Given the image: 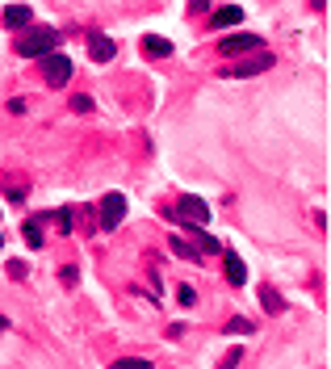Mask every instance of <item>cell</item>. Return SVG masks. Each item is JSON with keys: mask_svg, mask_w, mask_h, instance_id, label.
<instances>
[{"mask_svg": "<svg viewBox=\"0 0 331 369\" xmlns=\"http://www.w3.org/2000/svg\"><path fill=\"white\" fill-rule=\"evenodd\" d=\"M54 46H59V30H54V26H30V30H21V38H17V55H26V59H46V55H54Z\"/></svg>", "mask_w": 331, "mask_h": 369, "instance_id": "6da1fadb", "label": "cell"}, {"mask_svg": "<svg viewBox=\"0 0 331 369\" xmlns=\"http://www.w3.org/2000/svg\"><path fill=\"white\" fill-rule=\"evenodd\" d=\"M122 219H126V197L122 193H105V201H101V231H114Z\"/></svg>", "mask_w": 331, "mask_h": 369, "instance_id": "3957f363", "label": "cell"}, {"mask_svg": "<svg viewBox=\"0 0 331 369\" xmlns=\"http://www.w3.org/2000/svg\"><path fill=\"white\" fill-rule=\"evenodd\" d=\"M260 302H264L268 310H281V294H277V290H264V294H260Z\"/></svg>", "mask_w": 331, "mask_h": 369, "instance_id": "9a60e30c", "label": "cell"}, {"mask_svg": "<svg viewBox=\"0 0 331 369\" xmlns=\"http://www.w3.org/2000/svg\"><path fill=\"white\" fill-rule=\"evenodd\" d=\"M172 223H181V227H193V231H201V227L210 223V206H205V197L181 193V197H177V210H172Z\"/></svg>", "mask_w": 331, "mask_h": 369, "instance_id": "7a4b0ae2", "label": "cell"}, {"mask_svg": "<svg viewBox=\"0 0 331 369\" xmlns=\"http://www.w3.org/2000/svg\"><path fill=\"white\" fill-rule=\"evenodd\" d=\"M235 365H239V348H235V352H227V361L218 365V369H235Z\"/></svg>", "mask_w": 331, "mask_h": 369, "instance_id": "ac0fdd59", "label": "cell"}, {"mask_svg": "<svg viewBox=\"0 0 331 369\" xmlns=\"http://www.w3.org/2000/svg\"><path fill=\"white\" fill-rule=\"evenodd\" d=\"M42 239H46L42 227H38V223H26V243H30V248H42Z\"/></svg>", "mask_w": 331, "mask_h": 369, "instance_id": "4fadbf2b", "label": "cell"}, {"mask_svg": "<svg viewBox=\"0 0 331 369\" xmlns=\"http://www.w3.org/2000/svg\"><path fill=\"white\" fill-rule=\"evenodd\" d=\"M109 369H151V365H147L143 357H122V361H114Z\"/></svg>", "mask_w": 331, "mask_h": 369, "instance_id": "7c38bea8", "label": "cell"}, {"mask_svg": "<svg viewBox=\"0 0 331 369\" xmlns=\"http://www.w3.org/2000/svg\"><path fill=\"white\" fill-rule=\"evenodd\" d=\"M30 17H34V9L30 5H5V30H30Z\"/></svg>", "mask_w": 331, "mask_h": 369, "instance_id": "52a82bcc", "label": "cell"}, {"mask_svg": "<svg viewBox=\"0 0 331 369\" xmlns=\"http://www.w3.org/2000/svg\"><path fill=\"white\" fill-rule=\"evenodd\" d=\"M5 323H9V319H5V315H0V332H5Z\"/></svg>", "mask_w": 331, "mask_h": 369, "instance_id": "d6986e66", "label": "cell"}, {"mask_svg": "<svg viewBox=\"0 0 331 369\" xmlns=\"http://www.w3.org/2000/svg\"><path fill=\"white\" fill-rule=\"evenodd\" d=\"M88 50H92V59H97V63H109V59H114V50H118V46L109 42L105 34H92V38H88Z\"/></svg>", "mask_w": 331, "mask_h": 369, "instance_id": "30bf717a", "label": "cell"}, {"mask_svg": "<svg viewBox=\"0 0 331 369\" xmlns=\"http://www.w3.org/2000/svg\"><path fill=\"white\" fill-rule=\"evenodd\" d=\"M223 260H227V281L231 286H243L248 281V265L239 260V252H223Z\"/></svg>", "mask_w": 331, "mask_h": 369, "instance_id": "9c48e42d", "label": "cell"}, {"mask_svg": "<svg viewBox=\"0 0 331 369\" xmlns=\"http://www.w3.org/2000/svg\"><path fill=\"white\" fill-rule=\"evenodd\" d=\"M42 76H46V84H68L72 80V59L54 50V55L42 59Z\"/></svg>", "mask_w": 331, "mask_h": 369, "instance_id": "277c9868", "label": "cell"}, {"mask_svg": "<svg viewBox=\"0 0 331 369\" xmlns=\"http://www.w3.org/2000/svg\"><path fill=\"white\" fill-rule=\"evenodd\" d=\"M239 21H243V9L239 5H223V9H214V17H210L214 30H227V26H239Z\"/></svg>", "mask_w": 331, "mask_h": 369, "instance_id": "ba28073f", "label": "cell"}, {"mask_svg": "<svg viewBox=\"0 0 331 369\" xmlns=\"http://www.w3.org/2000/svg\"><path fill=\"white\" fill-rule=\"evenodd\" d=\"M252 332V323H243V319H235V323H227V336H248Z\"/></svg>", "mask_w": 331, "mask_h": 369, "instance_id": "2e32d148", "label": "cell"}, {"mask_svg": "<svg viewBox=\"0 0 331 369\" xmlns=\"http://www.w3.org/2000/svg\"><path fill=\"white\" fill-rule=\"evenodd\" d=\"M172 252H181L185 260H201V256H197V248H193V243H185V239H172Z\"/></svg>", "mask_w": 331, "mask_h": 369, "instance_id": "5bb4252c", "label": "cell"}, {"mask_svg": "<svg viewBox=\"0 0 331 369\" xmlns=\"http://www.w3.org/2000/svg\"><path fill=\"white\" fill-rule=\"evenodd\" d=\"M147 50H151L155 59H163V55H172V42H168V38H159V34H151V38H147Z\"/></svg>", "mask_w": 331, "mask_h": 369, "instance_id": "8fae6325", "label": "cell"}, {"mask_svg": "<svg viewBox=\"0 0 331 369\" xmlns=\"http://www.w3.org/2000/svg\"><path fill=\"white\" fill-rule=\"evenodd\" d=\"M272 68V50H260V55H252V59H239L235 63V76L243 80V76H260V72H268Z\"/></svg>", "mask_w": 331, "mask_h": 369, "instance_id": "8992f818", "label": "cell"}, {"mask_svg": "<svg viewBox=\"0 0 331 369\" xmlns=\"http://www.w3.org/2000/svg\"><path fill=\"white\" fill-rule=\"evenodd\" d=\"M0 248H5V231H0Z\"/></svg>", "mask_w": 331, "mask_h": 369, "instance_id": "ffe728a7", "label": "cell"}, {"mask_svg": "<svg viewBox=\"0 0 331 369\" xmlns=\"http://www.w3.org/2000/svg\"><path fill=\"white\" fill-rule=\"evenodd\" d=\"M72 110H80V114H88V110H92V101H88V97H72Z\"/></svg>", "mask_w": 331, "mask_h": 369, "instance_id": "e0dca14e", "label": "cell"}, {"mask_svg": "<svg viewBox=\"0 0 331 369\" xmlns=\"http://www.w3.org/2000/svg\"><path fill=\"white\" fill-rule=\"evenodd\" d=\"M218 50L223 55H248V50H264V38L260 34H231V38L218 42Z\"/></svg>", "mask_w": 331, "mask_h": 369, "instance_id": "5b68a950", "label": "cell"}]
</instances>
